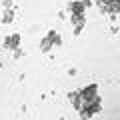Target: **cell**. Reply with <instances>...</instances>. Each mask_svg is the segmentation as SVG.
Masks as SVG:
<instances>
[{
  "label": "cell",
  "instance_id": "obj_1",
  "mask_svg": "<svg viewBox=\"0 0 120 120\" xmlns=\"http://www.w3.org/2000/svg\"><path fill=\"white\" fill-rule=\"evenodd\" d=\"M108 8H110L112 12H118L120 10V0H110V2H108Z\"/></svg>",
  "mask_w": 120,
  "mask_h": 120
}]
</instances>
